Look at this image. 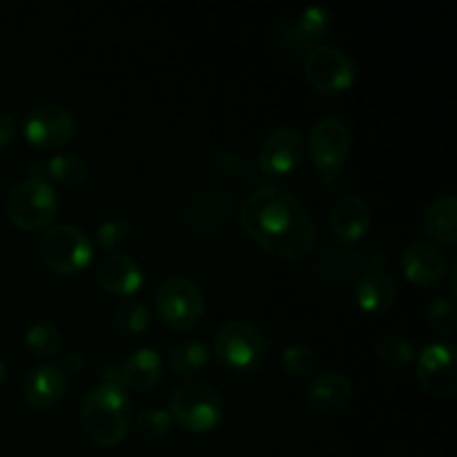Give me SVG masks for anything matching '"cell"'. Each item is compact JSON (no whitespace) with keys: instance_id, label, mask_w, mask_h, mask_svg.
Here are the masks:
<instances>
[{"instance_id":"6da1fadb","label":"cell","mask_w":457,"mask_h":457,"mask_svg":"<svg viewBox=\"0 0 457 457\" xmlns=\"http://www.w3.org/2000/svg\"><path fill=\"white\" fill-rule=\"evenodd\" d=\"M245 235L279 259H303L315 250L317 226L295 192L266 183L250 192L239 212Z\"/></svg>"},{"instance_id":"7a4b0ae2","label":"cell","mask_w":457,"mask_h":457,"mask_svg":"<svg viewBox=\"0 0 457 457\" xmlns=\"http://www.w3.org/2000/svg\"><path fill=\"white\" fill-rule=\"evenodd\" d=\"M132 422V402L129 393L116 379L89 388L80 404V427L83 433L98 446H116L125 440Z\"/></svg>"},{"instance_id":"3957f363","label":"cell","mask_w":457,"mask_h":457,"mask_svg":"<svg viewBox=\"0 0 457 457\" xmlns=\"http://www.w3.org/2000/svg\"><path fill=\"white\" fill-rule=\"evenodd\" d=\"M214 355L235 373H253L266 364L270 344L262 328L244 320L223 324L214 335Z\"/></svg>"},{"instance_id":"277c9868","label":"cell","mask_w":457,"mask_h":457,"mask_svg":"<svg viewBox=\"0 0 457 457\" xmlns=\"http://www.w3.org/2000/svg\"><path fill=\"white\" fill-rule=\"evenodd\" d=\"M170 418L190 433H210L221 424L226 406L221 393L205 382L181 384L170 395Z\"/></svg>"},{"instance_id":"5b68a950","label":"cell","mask_w":457,"mask_h":457,"mask_svg":"<svg viewBox=\"0 0 457 457\" xmlns=\"http://www.w3.org/2000/svg\"><path fill=\"white\" fill-rule=\"evenodd\" d=\"M9 221L25 232L45 230L58 212V195L49 181L40 177L22 179L12 187L4 201Z\"/></svg>"},{"instance_id":"8992f818","label":"cell","mask_w":457,"mask_h":457,"mask_svg":"<svg viewBox=\"0 0 457 457\" xmlns=\"http://www.w3.org/2000/svg\"><path fill=\"white\" fill-rule=\"evenodd\" d=\"M40 259L58 275H79L94 262V244L79 226L56 223L45 228L38 239Z\"/></svg>"},{"instance_id":"52a82bcc","label":"cell","mask_w":457,"mask_h":457,"mask_svg":"<svg viewBox=\"0 0 457 457\" xmlns=\"http://www.w3.org/2000/svg\"><path fill=\"white\" fill-rule=\"evenodd\" d=\"M156 312L168 328L179 333L195 328L205 315L204 290L187 277L165 279L156 290Z\"/></svg>"},{"instance_id":"ba28073f","label":"cell","mask_w":457,"mask_h":457,"mask_svg":"<svg viewBox=\"0 0 457 457\" xmlns=\"http://www.w3.org/2000/svg\"><path fill=\"white\" fill-rule=\"evenodd\" d=\"M303 74L321 94H342L355 83V61L333 45H315L303 58Z\"/></svg>"},{"instance_id":"9c48e42d","label":"cell","mask_w":457,"mask_h":457,"mask_svg":"<svg viewBox=\"0 0 457 457\" xmlns=\"http://www.w3.org/2000/svg\"><path fill=\"white\" fill-rule=\"evenodd\" d=\"M306 145L312 163L324 174H335L351 154V128L339 116H321L308 132Z\"/></svg>"},{"instance_id":"30bf717a","label":"cell","mask_w":457,"mask_h":457,"mask_svg":"<svg viewBox=\"0 0 457 457\" xmlns=\"http://www.w3.org/2000/svg\"><path fill=\"white\" fill-rule=\"evenodd\" d=\"M22 132L27 141L40 150H61L74 138L76 119L65 105L47 103V105L34 107L27 114Z\"/></svg>"},{"instance_id":"8fae6325","label":"cell","mask_w":457,"mask_h":457,"mask_svg":"<svg viewBox=\"0 0 457 457\" xmlns=\"http://www.w3.org/2000/svg\"><path fill=\"white\" fill-rule=\"evenodd\" d=\"M418 360L420 386L433 397H451L457 388V353L451 344H428Z\"/></svg>"},{"instance_id":"7c38bea8","label":"cell","mask_w":457,"mask_h":457,"mask_svg":"<svg viewBox=\"0 0 457 457\" xmlns=\"http://www.w3.org/2000/svg\"><path fill=\"white\" fill-rule=\"evenodd\" d=\"M303 137L295 128H277L259 152V168L268 177H288L303 159Z\"/></svg>"},{"instance_id":"4fadbf2b","label":"cell","mask_w":457,"mask_h":457,"mask_svg":"<svg viewBox=\"0 0 457 457\" xmlns=\"http://www.w3.org/2000/svg\"><path fill=\"white\" fill-rule=\"evenodd\" d=\"M400 268L406 281L420 288H436L446 279L449 263L445 253L428 241H413L402 253Z\"/></svg>"},{"instance_id":"5bb4252c","label":"cell","mask_w":457,"mask_h":457,"mask_svg":"<svg viewBox=\"0 0 457 457\" xmlns=\"http://www.w3.org/2000/svg\"><path fill=\"white\" fill-rule=\"evenodd\" d=\"M96 281L105 293L129 297L145 281L141 263L125 253H110L96 263Z\"/></svg>"},{"instance_id":"9a60e30c","label":"cell","mask_w":457,"mask_h":457,"mask_svg":"<svg viewBox=\"0 0 457 457\" xmlns=\"http://www.w3.org/2000/svg\"><path fill=\"white\" fill-rule=\"evenodd\" d=\"M67 391V375L61 366L45 364L34 366L22 382V397L36 411H47L62 400Z\"/></svg>"},{"instance_id":"2e32d148","label":"cell","mask_w":457,"mask_h":457,"mask_svg":"<svg viewBox=\"0 0 457 457\" xmlns=\"http://www.w3.org/2000/svg\"><path fill=\"white\" fill-rule=\"evenodd\" d=\"M161 378H163V360L159 353L154 348H138L125 357L119 375L112 379H116L125 391L147 393L161 382Z\"/></svg>"},{"instance_id":"e0dca14e","label":"cell","mask_w":457,"mask_h":457,"mask_svg":"<svg viewBox=\"0 0 457 457\" xmlns=\"http://www.w3.org/2000/svg\"><path fill=\"white\" fill-rule=\"evenodd\" d=\"M333 27V16L326 7H308L299 13L297 21H288L279 27V43L288 49L315 47L317 40L326 38Z\"/></svg>"},{"instance_id":"ac0fdd59","label":"cell","mask_w":457,"mask_h":457,"mask_svg":"<svg viewBox=\"0 0 457 457\" xmlns=\"http://www.w3.org/2000/svg\"><path fill=\"white\" fill-rule=\"evenodd\" d=\"M330 232L344 244L360 241L370 228V208L361 196H342L328 214Z\"/></svg>"},{"instance_id":"d6986e66","label":"cell","mask_w":457,"mask_h":457,"mask_svg":"<svg viewBox=\"0 0 457 457\" xmlns=\"http://www.w3.org/2000/svg\"><path fill=\"white\" fill-rule=\"evenodd\" d=\"M308 404L320 413H339L353 400V382L344 373H321L308 384Z\"/></svg>"},{"instance_id":"ffe728a7","label":"cell","mask_w":457,"mask_h":457,"mask_svg":"<svg viewBox=\"0 0 457 457\" xmlns=\"http://www.w3.org/2000/svg\"><path fill=\"white\" fill-rule=\"evenodd\" d=\"M397 299V286L384 270H369L355 286V302L369 315H382L391 311Z\"/></svg>"},{"instance_id":"44dd1931","label":"cell","mask_w":457,"mask_h":457,"mask_svg":"<svg viewBox=\"0 0 457 457\" xmlns=\"http://www.w3.org/2000/svg\"><path fill=\"white\" fill-rule=\"evenodd\" d=\"M34 174L31 177H40V179H52L54 183L62 187H76L87 179V163H85L83 156L79 154H56L54 159L45 161V163H36Z\"/></svg>"},{"instance_id":"7402d4cb","label":"cell","mask_w":457,"mask_h":457,"mask_svg":"<svg viewBox=\"0 0 457 457\" xmlns=\"http://www.w3.org/2000/svg\"><path fill=\"white\" fill-rule=\"evenodd\" d=\"M424 228L428 237L445 245L457 241V201L455 196H440L424 212Z\"/></svg>"},{"instance_id":"603a6c76","label":"cell","mask_w":457,"mask_h":457,"mask_svg":"<svg viewBox=\"0 0 457 457\" xmlns=\"http://www.w3.org/2000/svg\"><path fill=\"white\" fill-rule=\"evenodd\" d=\"M210 364V348L201 339H186L170 351V369L179 378H195Z\"/></svg>"},{"instance_id":"cb8c5ba5","label":"cell","mask_w":457,"mask_h":457,"mask_svg":"<svg viewBox=\"0 0 457 457\" xmlns=\"http://www.w3.org/2000/svg\"><path fill=\"white\" fill-rule=\"evenodd\" d=\"M25 344L36 357L52 360V357H56L62 351V335L49 321H36V324H31L27 328Z\"/></svg>"},{"instance_id":"d4e9b609","label":"cell","mask_w":457,"mask_h":457,"mask_svg":"<svg viewBox=\"0 0 457 457\" xmlns=\"http://www.w3.org/2000/svg\"><path fill=\"white\" fill-rule=\"evenodd\" d=\"M375 353L384 364L393 366V369H402L415 360L413 342L404 335H384L375 346Z\"/></svg>"},{"instance_id":"484cf974","label":"cell","mask_w":457,"mask_h":457,"mask_svg":"<svg viewBox=\"0 0 457 457\" xmlns=\"http://www.w3.org/2000/svg\"><path fill=\"white\" fill-rule=\"evenodd\" d=\"M132 235H134L132 226H129L125 219L120 217L105 219V221L98 223L96 228V244L101 245L103 250H107V254L119 253L120 248H125V245L129 244Z\"/></svg>"},{"instance_id":"4316f807","label":"cell","mask_w":457,"mask_h":457,"mask_svg":"<svg viewBox=\"0 0 457 457\" xmlns=\"http://www.w3.org/2000/svg\"><path fill=\"white\" fill-rule=\"evenodd\" d=\"M150 321V308L141 302H123L114 308V324L123 333H143Z\"/></svg>"},{"instance_id":"83f0119b","label":"cell","mask_w":457,"mask_h":457,"mask_svg":"<svg viewBox=\"0 0 457 457\" xmlns=\"http://www.w3.org/2000/svg\"><path fill=\"white\" fill-rule=\"evenodd\" d=\"M428 326L436 330L442 337H453L457 330V311L451 297H437L433 299L431 306L427 311Z\"/></svg>"},{"instance_id":"f1b7e54d","label":"cell","mask_w":457,"mask_h":457,"mask_svg":"<svg viewBox=\"0 0 457 457\" xmlns=\"http://www.w3.org/2000/svg\"><path fill=\"white\" fill-rule=\"evenodd\" d=\"M170 427H172V418H170L168 411L159 409V406L141 411L137 418V433L145 442L161 440L170 431Z\"/></svg>"},{"instance_id":"f546056e","label":"cell","mask_w":457,"mask_h":457,"mask_svg":"<svg viewBox=\"0 0 457 457\" xmlns=\"http://www.w3.org/2000/svg\"><path fill=\"white\" fill-rule=\"evenodd\" d=\"M284 369L290 378L303 379L308 375H312L317 366V355L311 346L306 344H293L284 351Z\"/></svg>"},{"instance_id":"4dcf8cb0","label":"cell","mask_w":457,"mask_h":457,"mask_svg":"<svg viewBox=\"0 0 457 457\" xmlns=\"http://www.w3.org/2000/svg\"><path fill=\"white\" fill-rule=\"evenodd\" d=\"M16 134V119L9 112H0V150L13 141Z\"/></svg>"},{"instance_id":"1f68e13d","label":"cell","mask_w":457,"mask_h":457,"mask_svg":"<svg viewBox=\"0 0 457 457\" xmlns=\"http://www.w3.org/2000/svg\"><path fill=\"white\" fill-rule=\"evenodd\" d=\"M83 366H85L83 355H79V353H70V355L65 357V370H62V373L79 375L80 370H83Z\"/></svg>"},{"instance_id":"d6a6232c","label":"cell","mask_w":457,"mask_h":457,"mask_svg":"<svg viewBox=\"0 0 457 457\" xmlns=\"http://www.w3.org/2000/svg\"><path fill=\"white\" fill-rule=\"evenodd\" d=\"M7 373H9V370H7V364H4V361L0 360V386H3V384L7 382Z\"/></svg>"}]
</instances>
